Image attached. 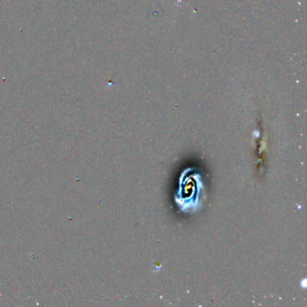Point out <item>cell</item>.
<instances>
[{"mask_svg":"<svg viewBox=\"0 0 307 307\" xmlns=\"http://www.w3.org/2000/svg\"><path fill=\"white\" fill-rule=\"evenodd\" d=\"M184 183L180 186V196L182 199L191 200L195 197L196 193V178L185 175L184 176Z\"/></svg>","mask_w":307,"mask_h":307,"instance_id":"cell-1","label":"cell"}]
</instances>
